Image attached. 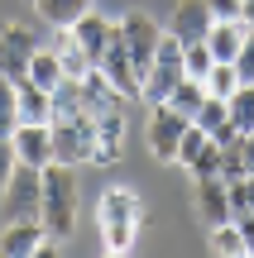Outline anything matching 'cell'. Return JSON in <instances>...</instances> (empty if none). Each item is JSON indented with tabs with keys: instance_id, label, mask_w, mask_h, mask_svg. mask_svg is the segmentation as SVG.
<instances>
[{
	"instance_id": "6da1fadb",
	"label": "cell",
	"mask_w": 254,
	"mask_h": 258,
	"mask_svg": "<svg viewBox=\"0 0 254 258\" xmlns=\"http://www.w3.org/2000/svg\"><path fill=\"white\" fill-rule=\"evenodd\" d=\"M43 230L53 239H67L77 230V167L67 163L43 167Z\"/></svg>"
},
{
	"instance_id": "7a4b0ae2",
	"label": "cell",
	"mask_w": 254,
	"mask_h": 258,
	"mask_svg": "<svg viewBox=\"0 0 254 258\" xmlns=\"http://www.w3.org/2000/svg\"><path fill=\"white\" fill-rule=\"evenodd\" d=\"M139 220H144V206H139L134 191H125V186L106 191L101 196V244H106V253H130Z\"/></svg>"
},
{
	"instance_id": "3957f363",
	"label": "cell",
	"mask_w": 254,
	"mask_h": 258,
	"mask_svg": "<svg viewBox=\"0 0 254 258\" xmlns=\"http://www.w3.org/2000/svg\"><path fill=\"white\" fill-rule=\"evenodd\" d=\"M182 77H187V67H182V43L173 34H163L159 48H154L149 72H144V82H139V96L149 105H159V101H168V96H173V86H178Z\"/></svg>"
},
{
	"instance_id": "277c9868",
	"label": "cell",
	"mask_w": 254,
	"mask_h": 258,
	"mask_svg": "<svg viewBox=\"0 0 254 258\" xmlns=\"http://www.w3.org/2000/svg\"><path fill=\"white\" fill-rule=\"evenodd\" d=\"M10 220H43V167H29V163H15L5 182V196H0Z\"/></svg>"
},
{
	"instance_id": "5b68a950",
	"label": "cell",
	"mask_w": 254,
	"mask_h": 258,
	"mask_svg": "<svg viewBox=\"0 0 254 258\" xmlns=\"http://www.w3.org/2000/svg\"><path fill=\"white\" fill-rule=\"evenodd\" d=\"M48 134H53V163H91L96 153V120H53L48 124Z\"/></svg>"
},
{
	"instance_id": "8992f818",
	"label": "cell",
	"mask_w": 254,
	"mask_h": 258,
	"mask_svg": "<svg viewBox=\"0 0 254 258\" xmlns=\"http://www.w3.org/2000/svg\"><path fill=\"white\" fill-rule=\"evenodd\" d=\"M96 72L111 82L115 96H139V72H134V62H130V48H125L120 24H111V38H106L101 57H96Z\"/></svg>"
},
{
	"instance_id": "52a82bcc",
	"label": "cell",
	"mask_w": 254,
	"mask_h": 258,
	"mask_svg": "<svg viewBox=\"0 0 254 258\" xmlns=\"http://www.w3.org/2000/svg\"><path fill=\"white\" fill-rule=\"evenodd\" d=\"M34 53H38V38H34L29 24H0V77L24 82Z\"/></svg>"
},
{
	"instance_id": "ba28073f",
	"label": "cell",
	"mask_w": 254,
	"mask_h": 258,
	"mask_svg": "<svg viewBox=\"0 0 254 258\" xmlns=\"http://www.w3.org/2000/svg\"><path fill=\"white\" fill-rule=\"evenodd\" d=\"M120 34H125V48H130L134 72H139V82H144V72H149V62H154V48H159V38H163V29L154 24V15L134 10V15L120 19Z\"/></svg>"
},
{
	"instance_id": "9c48e42d",
	"label": "cell",
	"mask_w": 254,
	"mask_h": 258,
	"mask_svg": "<svg viewBox=\"0 0 254 258\" xmlns=\"http://www.w3.org/2000/svg\"><path fill=\"white\" fill-rule=\"evenodd\" d=\"M187 124L192 120H187V115H178L168 101L149 105V148H154L159 163H173V158H178V139H182V129H187Z\"/></svg>"
},
{
	"instance_id": "30bf717a",
	"label": "cell",
	"mask_w": 254,
	"mask_h": 258,
	"mask_svg": "<svg viewBox=\"0 0 254 258\" xmlns=\"http://www.w3.org/2000/svg\"><path fill=\"white\" fill-rule=\"evenodd\" d=\"M211 5L207 0H178V10H173V24H168V34L178 38L182 48L187 43H207V34H211Z\"/></svg>"
},
{
	"instance_id": "8fae6325",
	"label": "cell",
	"mask_w": 254,
	"mask_h": 258,
	"mask_svg": "<svg viewBox=\"0 0 254 258\" xmlns=\"http://www.w3.org/2000/svg\"><path fill=\"white\" fill-rule=\"evenodd\" d=\"M53 234L43 230V220H10L0 230V258H34Z\"/></svg>"
},
{
	"instance_id": "7c38bea8",
	"label": "cell",
	"mask_w": 254,
	"mask_h": 258,
	"mask_svg": "<svg viewBox=\"0 0 254 258\" xmlns=\"http://www.w3.org/2000/svg\"><path fill=\"white\" fill-rule=\"evenodd\" d=\"M10 144H15V158L29 163V167H48L53 163V134H48V124H15Z\"/></svg>"
},
{
	"instance_id": "4fadbf2b",
	"label": "cell",
	"mask_w": 254,
	"mask_h": 258,
	"mask_svg": "<svg viewBox=\"0 0 254 258\" xmlns=\"http://www.w3.org/2000/svg\"><path fill=\"white\" fill-rule=\"evenodd\" d=\"M197 215L207 225H226L230 220V191L221 177H197Z\"/></svg>"
},
{
	"instance_id": "5bb4252c",
	"label": "cell",
	"mask_w": 254,
	"mask_h": 258,
	"mask_svg": "<svg viewBox=\"0 0 254 258\" xmlns=\"http://www.w3.org/2000/svg\"><path fill=\"white\" fill-rule=\"evenodd\" d=\"M15 91H19V124H53V91L34 86L29 77L15 82Z\"/></svg>"
},
{
	"instance_id": "9a60e30c",
	"label": "cell",
	"mask_w": 254,
	"mask_h": 258,
	"mask_svg": "<svg viewBox=\"0 0 254 258\" xmlns=\"http://www.w3.org/2000/svg\"><path fill=\"white\" fill-rule=\"evenodd\" d=\"M192 124H201V129H207V139H216V144L235 139V124H230V105H226V96H207V101H201V110L192 115Z\"/></svg>"
},
{
	"instance_id": "2e32d148",
	"label": "cell",
	"mask_w": 254,
	"mask_h": 258,
	"mask_svg": "<svg viewBox=\"0 0 254 258\" xmlns=\"http://www.w3.org/2000/svg\"><path fill=\"white\" fill-rule=\"evenodd\" d=\"M72 38H77V48H86V57H101V48H106V38H111V19H101L96 10H86L82 19L72 24Z\"/></svg>"
},
{
	"instance_id": "e0dca14e",
	"label": "cell",
	"mask_w": 254,
	"mask_h": 258,
	"mask_svg": "<svg viewBox=\"0 0 254 258\" xmlns=\"http://www.w3.org/2000/svg\"><path fill=\"white\" fill-rule=\"evenodd\" d=\"M240 38H245V24L216 19V24H211V34H207V48H211V57H216V62H235V53H240Z\"/></svg>"
},
{
	"instance_id": "ac0fdd59",
	"label": "cell",
	"mask_w": 254,
	"mask_h": 258,
	"mask_svg": "<svg viewBox=\"0 0 254 258\" xmlns=\"http://www.w3.org/2000/svg\"><path fill=\"white\" fill-rule=\"evenodd\" d=\"M29 82L43 86V91H53V86L63 82V57H58V48H38V53L29 57Z\"/></svg>"
},
{
	"instance_id": "d6986e66",
	"label": "cell",
	"mask_w": 254,
	"mask_h": 258,
	"mask_svg": "<svg viewBox=\"0 0 254 258\" xmlns=\"http://www.w3.org/2000/svg\"><path fill=\"white\" fill-rule=\"evenodd\" d=\"M38 5V15L48 19V24H58V29H72L77 19L91 10V0H34Z\"/></svg>"
},
{
	"instance_id": "ffe728a7",
	"label": "cell",
	"mask_w": 254,
	"mask_h": 258,
	"mask_svg": "<svg viewBox=\"0 0 254 258\" xmlns=\"http://www.w3.org/2000/svg\"><path fill=\"white\" fill-rule=\"evenodd\" d=\"M226 105H230V124H235V134H249V129H254V82L235 86V91L226 96Z\"/></svg>"
},
{
	"instance_id": "44dd1931",
	"label": "cell",
	"mask_w": 254,
	"mask_h": 258,
	"mask_svg": "<svg viewBox=\"0 0 254 258\" xmlns=\"http://www.w3.org/2000/svg\"><path fill=\"white\" fill-rule=\"evenodd\" d=\"M201 101H207V86H201L197 77H182V82L173 86V96H168V105H173L178 115H187V120L201 110Z\"/></svg>"
},
{
	"instance_id": "7402d4cb",
	"label": "cell",
	"mask_w": 254,
	"mask_h": 258,
	"mask_svg": "<svg viewBox=\"0 0 254 258\" xmlns=\"http://www.w3.org/2000/svg\"><path fill=\"white\" fill-rule=\"evenodd\" d=\"M120 139H125V115H120V101H115L96 115V144H120Z\"/></svg>"
},
{
	"instance_id": "603a6c76",
	"label": "cell",
	"mask_w": 254,
	"mask_h": 258,
	"mask_svg": "<svg viewBox=\"0 0 254 258\" xmlns=\"http://www.w3.org/2000/svg\"><path fill=\"white\" fill-rule=\"evenodd\" d=\"M19 124V91L10 77H0V134H15Z\"/></svg>"
},
{
	"instance_id": "cb8c5ba5",
	"label": "cell",
	"mask_w": 254,
	"mask_h": 258,
	"mask_svg": "<svg viewBox=\"0 0 254 258\" xmlns=\"http://www.w3.org/2000/svg\"><path fill=\"white\" fill-rule=\"evenodd\" d=\"M201 86H207V96H230L240 86V77H235V67H230V62H211V72L201 77Z\"/></svg>"
},
{
	"instance_id": "d4e9b609",
	"label": "cell",
	"mask_w": 254,
	"mask_h": 258,
	"mask_svg": "<svg viewBox=\"0 0 254 258\" xmlns=\"http://www.w3.org/2000/svg\"><path fill=\"white\" fill-rule=\"evenodd\" d=\"M211 249H216V253H230V258L249 253V249H245V239H240V230H235V220H226V225H211Z\"/></svg>"
},
{
	"instance_id": "484cf974",
	"label": "cell",
	"mask_w": 254,
	"mask_h": 258,
	"mask_svg": "<svg viewBox=\"0 0 254 258\" xmlns=\"http://www.w3.org/2000/svg\"><path fill=\"white\" fill-rule=\"evenodd\" d=\"M187 172H192V177H221V144H216V139L201 144V153L187 163Z\"/></svg>"
},
{
	"instance_id": "4316f807",
	"label": "cell",
	"mask_w": 254,
	"mask_h": 258,
	"mask_svg": "<svg viewBox=\"0 0 254 258\" xmlns=\"http://www.w3.org/2000/svg\"><path fill=\"white\" fill-rule=\"evenodd\" d=\"M211 62H216V57H211L207 43H187V48H182V67H187V77H197V82L211 72Z\"/></svg>"
},
{
	"instance_id": "83f0119b",
	"label": "cell",
	"mask_w": 254,
	"mask_h": 258,
	"mask_svg": "<svg viewBox=\"0 0 254 258\" xmlns=\"http://www.w3.org/2000/svg\"><path fill=\"white\" fill-rule=\"evenodd\" d=\"M201 144H207V129H201V124H187V129H182V139H178V158H173V163L187 167L192 158L201 153Z\"/></svg>"
},
{
	"instance_id": "f1b7e54d",
	"label": "cell",
	"mask_w": 254,
	"mask_h": 258,
	"mask_svg": "<svg viewBox=\"0 0 254 258\" xmlns=\"http://www.w3.org/2000/svg\"><path fill=\"white\" fill-rule=\"evenodd\" d=\"M235 77H240V86L254 82V29H245V38H240V53H235Z\"/></svg>"
},
{
	"instance_id": "f546056e",
	"label": "cell",
	"mask_w": 254,
	"mask_h": 258,
	"mask_svg": "<svg viewBox=\"0 0 254 258\" xmlns=\"http://www.w3.org/2000/svg\"><path fill=\"white\" fill-rule=\"evenodd\" d=\"M15 144H10V134H0V196H5V182H10V172H15Z\"/></svg>"
},
{
	"instance_id": "4dcf8cb0",
	"label": "cell",
	"mask_w": 254,
	"mask_h": 258,
	"mask_svg": "<svg viewBox=\"0 0 254 258\" xmlns=\"http://www.w3.org/2000/svg\"><path fill=\"white\" fill-rule=\"evenodd\" d=\"M211 5V19H230V24H240V0H207Z\"/></svg>"
},
{
	"instance_id": "1f68e13d",
	"label": "cell",
	"mask_w": 254,
	"mask_h": 258,
	"mask_svg": "<svg viewBox=\"0 0 254 258\" xmlns=\"http://www.w3.org/2000/svg\"><path fill=\"white\" fill-rule=\"evenodd\" d=\"M235 230H240V239H245V249L254 253V211H245V215H235Z\"/></svg>"
},
{
	"instance_id": "d6a6232c",
	"label": "cell",
	"mask_w": 254,
	"mask_h": 258,
	"mask_svg": "<svg viewBox=\"0 0 254 258\" xmlns=\"http://www.w3.org/2000/svg\"><path fill=\"white\" fill-rule=\"evenodd\" d=\"M240 153H245V172H254V129L240 134Z\"/></svg>"
},
{
	"instance_id": "836d02e7",
	"label": "cell",
	"mask_w": 254,
	"mask_h": 258,
	"mask_svg": "<svg viewBox=\"0 0 254 258\" xmlns=\"http://www.w3.org/2000/svg\"><path fill=\"white\" fill-rule=\"evenodd\" d=\"M240 24L254 29V0H240Z\"/></svg>"
}]
</instances>
